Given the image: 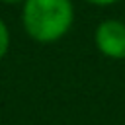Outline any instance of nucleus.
<instances>
[{
    "label": "nucleus",
    "instance_id": "1",
    "mask_svg": "<svg viewBox=\"0 0 125 125\" xmlns=\"http://www.w3.org/2000/svg\"><path fill=\"white\" fill-rule=\"evenodd\" d=\"M21 21L31 39L53 43L68 33L74 8L70 0H23Z\"/></svg>",
    "mask_w": 125,
    "mask_h": 125
},
{
    "label": "nucleus",
    "instance_id": "2",
    "mask_svg": "<svg viewBox=\"0 0 125 125\" xmlns=\"http://www.w3.org/2000/svg\"><path fill=\"white\" fill-rule=\"evenodd\" d=\"M98 51L107 59H125V21L104 20L94 31Z\"/></svg>",
    "mask_w": 125,
    "mask_h": 125
},
{
    "label": "nucleus",
    "instance_id": "3",
    "mask_svg": "<svg viewBox=\"0 0 125 125\" xmlns=\"http://www.w3.org/2000/svg\"><path fill=\"white\" fill-rule=\"evenodd\" d=\"M8 47H10V31L8 25L0 20V59L8 53Z\"/></svg>",
    "mask_w": 125,
    "mask_h": 125
},
{
    "label": "nucleus",
    "instance_id": "4",
    "mask_svg": "<svg viewBox=\"0 0 125 125\" xmlns=\"http://www.w3.org/2000/svg\"><path fill=\"white\" fill-rule=\"evenodd\" d=\"M86 2H90L94 6H111V4H115L119 0H86Z\"/></svg>",
    "mask_w": 125,
    "mask_h": 125
},
{
    "label": "nucleus",
    "instance_id": "5",
    "mask_svg": "<svg viewBox=\"0 0 125 125\" xmlns=\"http://www.w3.org/2000/svg\"><path fill=\"white\" fill-rule=\"evenodd\" d=\"M0 2H4V4H18V2H21V0H0Z\"/></svg>",
    "mask_w": 125,
    "mask_h": 125
}]
</instances>
